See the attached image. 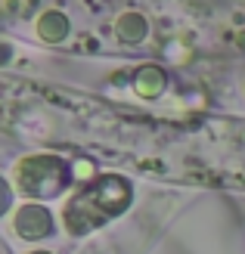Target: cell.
Masks as SVG:
<instances>
[{"label":"cell","mask_w":245,"mask_h":254,"mask_svg":"<svg viewBox=\"0 0 245 254\" xmlns=\"http://www.w3.org/2000/svg\"><path fill=\"white\" fill-rule=\"evenodd\" d=\"M131 201V189H127L121 180H96L93 186H87L81 195H75L66 208V223L69 230L78 236V233H90L96 230L99 223L112 220L115 214H121V208H127Z\"/></svg>","instance_id":"1"},{"label":"cell","mask_w":245,"mask_h":254,"mask_svg":"<svg viewBox=\"0 0 245 254\" xmlns=\"http://www.w3.org/2000/svg\"><path fill=\"white\" fill-rule=\"evenodd\" d=\"M22 177V189L31 195H53L62 189V180H66V171L62 164L53 158H31L19 168Z\"/></svg>","instance_id":"2"},{"label":"cell","mask_w":245,"mask_h":254,"mask_svg":"<svg viewBox=\"0 0 245 254\" xmlns=\"http://www.w3.org/2000/svg\"><path fill=\"white\" fill-rule=\"evenodd\" d=\"M16 230L25 239H41V236L50 233V214L44 208H37V205H25L19 211V217H16Z\"/></svg>","instance_id":"3"},{"label":"cell","mask_w":245,"mask_h":254,"mask_svg":"<svg viewBox=\"0 0 245 254\" xmlns=\"http://www.w3.org/2000/svg\"><path fill=\"white\" fill-rule=\"evenodd\" d=\"M6 201H9V192H6V186H3V183H0V211H3V208H6Z\"/></svg>","instance_id":"4"},{"label":"cell","mask_w":245,"mask_h":254,"mask_svg":"<svg viewBox=\"0 0 245 254\" xmlns=\"http://www.w3.org/2000/svg\"><path fill=\"white\" fill-rule=\"evenodd\" d=\"M37 254H47V251H37Z\"/></svg>","instance_id":"5"}]
</instances>
